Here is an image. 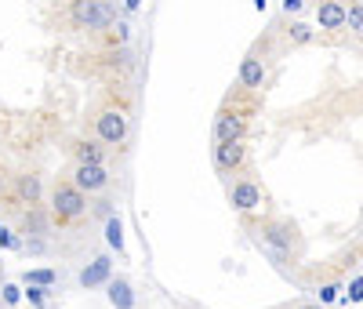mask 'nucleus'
I'll use <instances>...</instances> for the list:
<instances>
[{
	"mask_svg": "<svg viewBox=\"0 0 363 309\" xmlns=\"http://www.w3.org/2000/svg\"><path fill=\"white\" fill-rule=\"evenodd\" d=\"M48 215H51L58 225L84 218V215H88V193L77 190L70 178H58V182L51 185V193H48Z\"/></svg>",
	"mask_w": 363,
	"mask_h": 309,
	"instance_id": "f257e3e1",
	"label": "nucleus"
},
{
	"mask_svg": "<svg viewBox=\"0 0 363 309\" xmlns=\"http://www.w3.org/2000/svg\"><path fill=\"white\" fill-rule=\"evenodd\" d=\"M70 22L77 29H88V33H102L117 22V8L110 0H73L70 4Z\"/></svg>",
	"mask_w": 363,
	"mask_h": 309,
	"instance_id": "f03ea898",
	"label": "nucleus"
},
{
	"mask_svg": "<svg viewBox=\"0 0 363 309\" xmlns=\"http://www.w3.org/2000/svg\"><path fill=\"white\" fill-rule=\"evenodd\" d=\"M127 110L117 106V102H110V106H102L95 113V138L105 142V146H124L127 142Z\"/></svg>",
	"mask_w": 363,
	"mask_h": 309,
	"instance_id": "7ed1b4c3",
	"label": "nucleus"
},
{
	"mask_svg": "<svg viewBox=\"0 0 363 309\" xmlns=\"http://www.w3.org/2000/svg\"><path fill=\"white\" fill-rule=\"evenodd\" d=\"M70 182L77 185V190H84V193H105V190H110V182H113V175H110V164H73Z\"/></svg>",
	"mask_w": 363,
	"mask_h": 309,
	"instance_id": "20e7f679",
	"label": "nucleus"
},
{
	"mask_svg": "<svg viewBox=\"0 0 363 309\" xmlns=\"http://www.w3.org/2000/svg\"><path fill=\"white\" fill-rule=\"evenodd\" d=\"M262 240L269 244L272 258H276V262H284V258L291 255V247L298 244V230H294L291 222H269L265 230H262Z\"/></svg>",
	"mask_w": 363,
	"mask_h": 309,
	"instance_id": "39448f33",
	"label": "nucleus"
},
{
	"mask_svg": "<svg viewBox=\"0 0 363 309\" xmlns=\"http://www.w3.org/2000/svg\"><path fill=\"white\" fill-rule=\"evenodd\" d=\"M244 164H247V142L244 138L215 142V168L218 171H240Z\"/></svg>",
	"mask_w": 363,
	"mask_h": 309,
	"instance_id": "423d86ee",
	"label": "nucleus"
},
{
	"mask_svg": "<svg viewBox=\"0 0 363 309\" xmlns=\"http://www.w3.org/2000/svg\"><path fill=\"white\" fill-rule=\"evenodd\" d=\"M229 204L237 211H258L262 208V185L251 178H237L229 185Z\"/></svg>",
	"mask_w": 363,
	"mask_h": 309,
	"instance_id": "0eeeda50",
	"label": "nucleus"
},
{
	"mask_svg": "<svg viewBox=\"0 0 363 309\" xmlns=\"http://www.w3.org/2000/svg\"><path fill=\"white\" fill-rule=\"evenodd\" d=\"M18 233H22L26 240L48 237V233H51V215L40 208V204H29V208L22 211V218H18Z\"/></svg>",
	"mask_w": 363,
	"mask_h": 309,
	"instance_id": "6e6552de",
	"label": "nucleus"
},
{
	"mask_svg": "<svg viewBox=\"0 0 363 309\" xmlns=\"http://www.w3.org/2000/svg\"><path fill=\"white\" fill-rule=\"evenodd\" d=\"M15 204H44V178L37 171H22L15 175Z\"/></svg>",
	"mask_w": 363,
	"mask_h": 309,
	"instance_id": "1a4fd4ad",
	"label": "nucleus"
},
{
	"mask_svg": "<svg viewBox=\"0 0 363 309\" xmlns=\"http://www.w3.org/2000/svg\"><path fill=\"white\" fill-rule=\"evenodd\" d=\"M247 135V117L240 110H222L215 117V142H229V138H244Z\"/></svg>",
	"mask_w": 363,
	"mask_h": 309,
	"instance_id": "9d476101",
	"label": "nucleus"
},
{
	"mask_svg": "<svg viewBox=\"0 0 363 309\" xmlns=\"http://www.w3.org/2000/svg\"><path fill=\"white\" fill-rule=\"evenodd\" d=\"M113 280V258L110 255H98V258H91L88 265L80 270V287H102V284H110Z\"/></svg>",
	"mask_w": 363,
	"mask_h": 309,
	"instance_id": "9b49d317",
	"label": "nucleus"
},
{
	"mask_svg": "<svg viewBox=\"0 0 363 309\" xmlns=\"http://www.w3.org/2000/svg\"><path fill=\"white\" fill-rule=\"evenodd\" d=\"M73 160L77 164H105L110 160V146L98 138H77L73 142Z\"/></svg>",
	"mask_w": 363,
	"mask_h": 309,
	"instance_id": "f8f14e48",
	"label": "nucleus"
},
{
	"mask_svg": "<svg viewBox=\"0 0 363 309\" xmlns=\"http://www.w3.org/2000/svg\"><path fill=\"white\" fill-rule=\"evenodd\" d=\"M345 4L341 0H319V8H316V22L319 29H341L345 26Z\"/></svg>",
	"mask_w": 363,
	"mask_h": 309,
	"instance_id": "ddd939ff",
	"label": "nucleus"
},
{
	"mask_svg": "<svg viewBox=\"0 0 363 309\" xmlns=\"http://www.w3.org/2000/svg\"><path fill=\"white\" fill-rule=\"evenodd\" d=\"M265 84V62L258 55H247L240 62V88H251V91H258Z\"/></svg>",
	"mask_w": 363,
	"mask_h": 309,
	"instance_id": "4468645a",
	"label": "nucleus"
},
{
	"mask_svg": "<svg viewBox=\"0 0 363 309\" xmlns=\"http://www.w3.org/2000/svg\"><path fill=\"white\" fill-rule=\"evenodd\" d=\"M105 287H110L105 295H110L113 309H135V291H131V284H127V280H110Z\"/></svg>",
	"mask_w": 363,
	"mask_h": 309,
	"instance_id": "2eb2a0df",
	"label": "nucleus"
},
{
	"mask_svg": "<svg viewBox=\"0 0 363 309\" xmlns=\"http://www.w3.org/2000/svg\"><path fill=\"white\" fill-rule=\"evenodd\" d=\"M102 66L105 70H113V73H127L135 66V58H131V48H110L102 55Z\"/></svg>",
	"mask_w": 363,
	"mask_h": 309,
	"instance_id": "dca6fc26",
	"label": "nucleus"
},
{
	"mask_svg": "<svg viewBox=\"0 0 363 309\" xmlns=\"http://www.w3.org/2000/svg\"><path fill=\"white\" fill-rule=\"evenodd\" d=\"M102 33H105V48H127V40H131V26L127 22H113Z\"/></svg>",
	"mask_w": 363,
	"mask_h": 309,
	"instance_id": "f3484780",
	"label": "nucleus"
},
{
	"mask_svg": "<svg viewBox=\"0 0 363 309\" xmlns=\"http://www.w3.org/2000/svg\"><path fill=\"white\" fill-rule=\"evenodd\" d=\"M105 240H110V247H117V251L124 255V225H120L117 215L105 218Z\"/></svg>",
	"mask_w": 363,
	"mask_h": 309,
	"instance_id": "a211bd4d",
	"label": "nucleus"
},
{
	"mask_svg": "<svg viewBox=\"0 0 363 309\" xmlns=\"http://www.w3.org/2000/svg\"><path fill=\"white\" fill-rule=\"evenodd\" d=\"M22 280H26V284H37V287H55L58 273H55V270H26Z\"/></svg>",
	"mask_w": 363,
	"mask_h": 309,
	"instance_id": "6ab92c4d",
	"label": "nucleus"
},
{
	"mask_svg": "<svg viewBox=\"0 0 363 309\" xmlns=\"http://www.w3.org/2000/svg\"><path fill=\"white\" fill-rule=\"evenodd\" d=\"M287 37H291V44H298V48H305L309 40H312V26H305V22H291Z\"/></svg>",
	"mask_w": 363,
	"mask_h": 309,
	"instance_id": "aec40b11",
	"label": "nucleus"
},
{
	"mask_svg": "<svg viewBox=\"0 0 363 309\" xmlns=\"http://www.w3.org/2000/svg\"><path fill=\"white\" fill-rule=\"evenodd\" d=\"M345 26H349L352 33L363 37V4H352V8L345 11Z\"/></svg>",
	"mask_w": 363,
	"mask_h": 309,
	"instance_id": "412c9836",
	"label": "nucleus"
},
{
	"mask_svg": "<svg viewBox=\"0 0 363 309\" xmlns=\"http://www.w3.org/2000/svg\"><path fill=\"white\" fill-rule=\"evenodd\" d=\"M0 298H4L8 305H18V302H22V287H18V284H4V287H0Z\"/></svg>",
	"mask_w": 363,
	"mask_h": 309,
	"instance_id": "4be33fe9",
	"label": "nucleus"
},
{
	"mask_svg": "<svg viewBox=\"0 0 363 309\" xmlns=\"http://www.w3.org/2000/svg\"><path fill=\"white\" fill-rule=\"evenodd\" d=\"M48 291H51V287H37V284H26V298H29L33 305H44Z\"/></svg>",
	"mask_w": 363,
	"mask_h": 309,
	"instance_id": "5701e85b",
	"label": "nucleus"
},
{
	"mask_svg": "<svg viewBox=\"0 0 363 309\" xmlns=\"http://www.w3.org/2000/svg\"><path fill=\"white\" fill-rule=\"evenodd\" d=\"M18 244H22V240H18L8 225H0V247H18Z\"/></svg>",
	"mask_w": 363,
	"mask_h": 309,
	"instance_id": "b1692460",
	"label": "nucleus"
},
{
	"mask_svg": "<svg viewBox=\"0 0 363 309\" xmlns=\"http://www.w3.org/2000/svg\"><path fill=\"white\" fill-rule=\"evenodd\" d=\"M338 291H341L338 284H324V287H319V302H334V298H338Z\"/></svg>",
	"mask_w": 363,
	"mask_h": 309,
	"instance_id": "393cba45",
	"label": "nucleus"
},
{
	"mask_svg": "<svg viewBox=\"0 0 363 309\" xmlns=\"http://www.w3.org/2000/svg\"><path fill=\"white\" fill-rule=\"evenodd\" d=\"M284 11L294 15V11H302V0H284Z\"/></svg>",
	"mask_w": 363,
	"mask_h": 309,
	"instance_id": "a878e982",
	"label": "nucleus"
},
{
	"mask_svg": "<svg viewBox=\"0 0 363 309\" xmlns=\"http://www.w3.org/2000/svg\"><path fill=\"white\" fill-rule=\"evenodd\" d=\"M349 298H352V302H359V298H363V280H356V284H352V291H349Z\"/></svg>",
	"mask_w": 363,
	"mask_h": 309,
	"instance_id": "bb28decb",
	"label": "nucleus"
},
{
	"mask_svg": "<svg viewBox=\"0 0 363 309\" xmlns=\"http://www.w3.org/2000/svg\"><path fill=\"white\" fill-rule=\"evenodd\" d=\"M8 193V175H4V168H0V197Z\"/></svg>",
	"mask_w": 363,
	"mask_h": 309,
	"instance_id": "cd10ccee",
	"label": "nucleus"
},
{
	"mask_svg": "<svg viewBox=\"0 0 363 309\" xmlns=\"http://www.w3.org/2000/svg\"><path fill=\"white\" fill-rule=\"evenodd\" d=\"M294 309H324L319 302H302V305H294Z\"/></svg>",
	"mask_w": 363,
	"mask_h": 309,
	"instance_id": "c85d7f7f",
	"label": "nucleus"
},
{
	"mask_svg": "<svg viewBox=\"0 0 363 309\" xmlns=\"http://www.w3.org/2000/svg\"><path fill=\"white\" fill-rule=\"evenodd\" d=\"M124 4H127V11H135V8L142 4V0H124Z\"/></svg>",
	"mask_w": 363,
	"mask_h": 309,
	"instance_id": "c756f323",
	"label": "nucleus"
},
{
	"mask_svg": "<svg viewBox=\"0 0 363 309\" xmlns=\"http://www.w3.org/2000/svg\"><path fill=\"white\" fill-rule=\"evenodd\" d=\"M254 8H258V11H262V8H265V0H254Z\"/></svg>",
	"mask_w": 363,
	"mask_h": 309,
	"instance_id": "7c9ffc66",
	"label": "nucleus"
},
{
	"mask_svg": "<svg viewBox=\"0 0 363 309\" xmlns=\"http://www.w3.org/2000/svg\"><path fill=\"white\" fill-rule=\"evenodd\" d=\"M359 233H363V225H359Z\"/></svg>",
	"mask_w": 363,
	"mask_h": 309,
	"instance_id": "2f4dec72",
	"label": "nucleus"
}]
</instances>
